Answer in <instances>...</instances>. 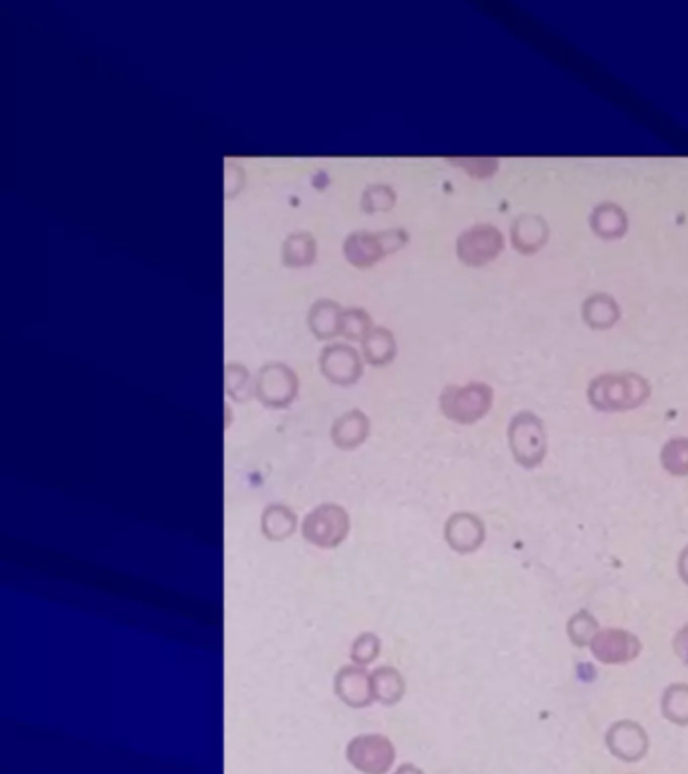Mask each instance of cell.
Segmentation results:
<instances>
[{"label":"cell","instance_id":"obj_23","mask_svg":"<svg viewBox=\"0 0 688 774\" xmlns=\"http://www.w3.org/2000/svg\"><path fill=\"white\" fill-rule=\"evenodd\" d=\"M598 631H600L598 619L586 609L573 613L567 619V637L573 645H576V648H590V643L598 635Z\"/></svg>","mask_w":688,"mask_h":774},{"label":"cell","instance_id":"obj_24","mask_svg":"<svg viewBox=\"0 0 688 774\" xmlns=\"http://www.w3.org/2000/svg\"><path fill=\"white\" fill-rule=\"evenodd\" d=\"M662 468L672 476H688V438H672L660 452Z\"/></svg>","mask_w":688,"mask_h":774},{"label":"cell","instance_id":"obj_27","mask_svg":"<svg viewBox=\"0 0 688 774\" xmlns=\"http://www.w3.org/2000/svg\"><path fill=\"white\" fill-rule=\"evenodd\" d=\"M372 331V319L362 309H348L341 313L339 333L348 339H366Z\"/></svg>","mask_w":688,"mask_h":774},{"label":"cell","instance_id":"obj_28","mask_svg":"<svg viewBox=\"0 0 688 774\" xmlns=\"http://www.w3.org/2000/svg\"><path fill=\"white\" fill-rule=\"evenodd\" d=\"M226 392L237 402H247L251 398L249 371L245 367L235 363L226 367Z\"/></svg>","mask_w":688,"mask_h":774},{"label":"cell","instance_id":"obj_15","mask_svg":"<svg viewBox=\"0 0 688 774\" xmlns=\"http://www.w3.org/2000/svg\"><path fill=\"white\" fill-rule=\"evenodd\" d=\"M370 434V420L364 412L352 410L348 414H343L333 422L331 428V438L333 444L341 450H354L360 444L366 442Z\"/></svg>","mask_w":688,"mask_h":774},{"label":"cell","instance_id":"obj_9","mask_svg":"<svg viewBox=\"0 0 688 774\" xmlns=\"http://www.w3.org/2000/svg\"><path fill=\"white\" fill-rule=\"evenodd\" d=\"M487 539L485 523L473 512H454L444 525V541L458 555H471Z\"/></svg>","mask_w":688,"mask_h":774},{"label":"cell","instance_id":"obj_6","mask_svg":"<svg viewBox=\"0 0 688 774\" xmlns=\"http://www.w3.org/2000/svg\"><path fill=\"white\" fill-rule=\"evenodd\" d=\"M505 246V236L499 228L491 224H479L469 228L458 236L456 252L458 258L469 267H483L501 254Z\"/></svg>","mask_w":688,"mask_h":774},{"label":"cell","instance_id":"obj_5","mask_svg":"<svg viewBox=\"0 0 688 774\" xmlns=\"http://www.w3.org/2000/svg\"><path fill=\"white\" fill-rule=\"evenodd\" d=\"M408 240V234L404 230H388V232H354L346 240V256L348 261L356 267H372L376 265L384 254H390L404 246Z\"/></svg>","mask_w":688,"mask_h":774},{"label":"cell","instance_id":"obj_3","mask_svg":"<svg viewBox=\"0 0 688 774\" xmlns=\"http://www.w3.org/2000/svg\"><path fill=\"white\" fill-rule=\"evenodd\" d=\"M350 514L346 508L327 502L315 506L301 523V535L319 549H335L350 535Z\"/></svg>","mask_w":688,"mask_h":774},{"label":"cell","instance_id":"obj_17","mask_svg":"<svg viewBox=\"0 0 688 774\" xmlns=\"http://www.w3.org/2000/svg\"><path fill=\"white\" fill-rule=\"evenodd\" d=\"M590 226L592 230L604 238V240H616L626 234L628 230V216L626 212L612 202H604L594 208L590 216Z\"/></svg>","mask_w":688,"mask_h":774},{"label":"cell","instance_id":"obj_29","mask_svg":"<svg viewBox=\"0 0 688 774\" xmlns=\"http://www.w3.org/2000/svg\"><path fill=\"white\" fill-rule=\"evenodd\" d=\"M394 200H396V196H394L392 188H388V186H372V188L366 190L362 206L366 208V212L388 210V208H392Z\"/></svg>","mask_w":688,"mask_h":774},{"label":"cell","instance_id":"obj_2","mask_svg":"<svg viewBox=\"0 0 688 774\" xmlns=\"http://www.w3.org/2000/svg\"><path fill=\"white\" fill-rule=\"evenodd\" d=\"M495 394L487 383L473 381L467 385H448L440 394V410L454 424H475L493 408Z\"/></svg>","mask_w":688,"mask_h":774},{"label":"cell","instance_id":"obj_25","mask_svg":"<svg viewBox=\"0 0 688 774\" xmlns=\"http://www.w3.org/2000/svg\"><path fill=\"white\" fill-rule=\"evenodd\" d=\"M283 256H285V263L291 265V267H303V265L313 263V258H315V240H313V236L305 234V232L289 236L287 242H285Z\"/></svg>","mask_w":688,"mask_h":774},{"label":"cell","instance_id":"obj_31","mask_svg":"<svg viewBox=\"0 0 688 774\" xmlns=\"http://www.w3.org/2000/svg\"><path fill=\"white\" fill-rule=\"evenodd\" d=\"M678 575L688 585V545L678 555Z\"/></svg>","mask_w":688,"mask_h":774},{"label":"cell","instance_id":"obj_14","mask_svg":"<svg viewBox=\"0 0 688 774\" xmlns=\"http://www.w3.org/2000/svg\"><path fill=\"white\" fill-rule=\"evenodd\" d=\"M549 238L547 222L537 214H521L511 228L513 246L523 254H533L545 246Z\"/></svg>","mask_w":688,"mask_h":774},{"label":"cell","instance_id":"obj_11","mask_svg":"<svg viewBox=\"0 0 688 774\" xmlns=\"http://www.w3.org/2000/svg\"><path fill=\"white\" fill-rule=\"evenodd\" d=\"M321 373L335 385L350 387L362 375V359L350 345H329L319 359Z\"/></svg>","mask_w":688,"mask_h":774},{"label":"cell","instance_id":"obj_20","mask_svg":"<svg viewBox=\"0 0 688 774\" xmlns=\"http://www.w3.org/2000/svg\"><path fill=\"white\" fill-rule=\"evenodd\" d=\"M341 309L333 301H317L309 313V327L319 339H331L339 335Z\"/></svg>","mask_w":688,"mask_h":774},{"label":"cell","instance_id":"obj_30","mask_svg":"<svg viewBox=\"0 0 688 774\" xmlns=\"http://www.w3.org/2000/svg\"><path fill=\"white\" fill-rule=\"evenodd\" d=\"M672 650H674L676 658H678L684 666H688V623L682 625V627L674 633V637H672Z\"/></svg>","mask_w":688,"mask_h":774},{"label":"cell","instance_id":"obj_19","mask_svg":"<svg viewBox=\"0 0 688 774\" xmlns=\"http://www.w3.org/2000/svg\"><path fill=\"white\" fill-rule=\"evenodd\" d=\"M582 315H584V321L592 329H610L618 323L620 309H618V303L610 295L596 293L584 301Z\"/></svg>","mask_w":688,"mask_h":774},{"label":"cell","instance_id":"obj_16","mask_svg":"<svg viewBox=\"0 0 688 774\" xmlns=\"http://www.w3.org/2000/svg\"><path fill=\"white\" fill-rule=\"evenodd\" d=\"M297 531V514L281 502L269 504L261 516V533L269 541H287Z\"/></svg>","mask_w":688,"mask_h":774},{"label":"cell","instance_id":"obj_7","mask_svg":"<svg viewBox=\"0 0 688 774\" xmlns=\"http://www.w3.org/2000/svg\"><path fill=\"white\" fill-rule=\"evenodd\" d=\"M590 652L604 666H624L642 654V641L628 629H600L590 643Z\"/></svg>","mask_w":688,"mask_h":774},{"label":"cell","instance_id":"obj_10","mask_svg":"<svg viewBox=\"0 0 688 774\" xmlns=\"http://www.w3.org/2000/svg\"><path fill=\"white\" fill-rule=\"evenodd\" d=\"M608 750L624 762H638L648 754L650 738L640 722L618 720L606 732Z\"/></svg>","mask_w":688,"mask_h":774},{"label":"cell","instance_id":"obj_12","mask_svg":"<svg viewBox=\"0 0 688 774\" xmlns=\"http://www.w3.org/2000/svg\"><path fill=\"white\" fill-rule=\"evenodd\" d=\"M333 690L352 708H366L374 700L372 678L362 666H343L335 676Z\"/></svg>","mask_w":688,"mask_h":774},{"label":"cell","instance_id":"obj_4","mask_svg":"<svg viewBox=\"0 0 688 774\" xmlns=\"http://www.w3.org/2000/svg\"><path fill=\"white\" fill-rule=\"evenodd\" d=\"M509 448L515 462L527 470L537 468L547 456V434L543 422L533 412H519L507 430Z\"/></svg>","mask_w":688,"mask_h":774},{"label":"cell","instance_id":"obj_21","mask_svg":"<svg viewBox=\"0 0 688 774\" xmlns=\"http://www.w3.org/2000/svg\"><path fill=\"white\" fill-rule=\"evenodd\" d=\"M662 716L674 726H688V684H670L660 700Z\"/></svg>","mask_w":688,"mask_h":774},{"label":"cell","instance_id":"obj_32","mask_svg":"<svg viewBox=\"0 0 688 774\" xmlns=\"http://www.w3.org/2000/svg\"><path fill=\"white\" fill-rule=\"evenodd\" d=\"M398 774H422V772L418 768H414V766H402L398 770Z\"/></svg>","mask_w":688,"mask_h":774},{"label":"cell","instance_id":"obj_13","mask_svg":"<svg viewBox=\"0 0 688 774\" xmlns=\"http://www.w3.org/2000/svg\"><path fill=\"white\" fill-rule=\"evenodd\" d=\"M350 760L372 774L384 772L394 760V748L384 736H360L350 744Z\"/></svg>","mask_w":688,"mask_h":774},{"label":"cell","instance_id":"obj_26","mask_svg":"<svg viewBox=\"0 0 688 774\" xmlns=\"http://www.w3.org/2000/svg\"><path fill=\"white\" fill-rule=\"evenodd\" d=\"M380 652H382L380 637L376 633H372V631H364V633H360L356 637V641L352 645L350 658H352L354 666H362L364 668V666H370L372 662H376Z\"/></svg>","mask_w":688,"mask_h":774},{"label":"cell","instance_id":"obj_22","mask_svg":"<svg viewBox=\"0 0 688 774\" xmlns=\"http://www.w3.org/2000/svg\"><path fill=\"white\" fill-rule=\"evenodd\" d=\"M394 353H396V343H394V335L388 329L376 327L366 335L364 355L368 363L386 365L394 359Z\"/></svg>","mask_w":688,"mask_h":774},{"label":"cell","instance_id":"obj_18","mask_svg":"<svg viewBox=\"0 0 688 774\" xmlns=\"http://www.w3.org/2000/svg\"><path fill=\"white\" fill-rule=\"evenodd\" d=\"M372 690H374V700L382 702L384 706L398 704L404 694H406V682L404 676L392 668V666H380L372 674Z\"/></svg>","mask_w":688,"mask_h":774},{"label":"cell","instance_id":"obj_1","mask_svg":"<svg viewBox=\"0 0 688 774\" xmlns=\"http://www.w3.org/2000/svg\"><path fill=\"white\" fill-rule=\"evenodd\" d=\"M650 383L638 373H602L592 379L588 400L600 412H628L650 398Z\"/></svg>","mask_w":688,"mask_h":774},{"label":"cell","instance_id":"obj_8","mask_svg":"<svg viewBox=\"0 0 688 774\" xmlns=\"http://www.w3.org/2000/svg\"><path fill=\"white\" fill-rule=\"evenodd\" d=\"M299 390V381L293 369L283 363H269L257 377V398L267 408H287Z\"/></svg>","mask_w":688,"mask_h":774}]
</instances>
